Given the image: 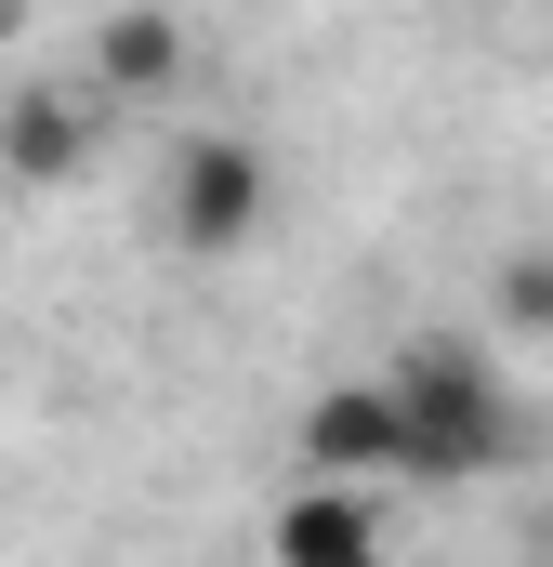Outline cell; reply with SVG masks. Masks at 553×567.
<instances>
[{
	"label": "cell",
	"mask_w": 553,
	"mask_h": 567,
	"mask_svg": "<svg viewBox=\"0 0 553 567\" xmlns=\"http://www.w3.org/2000/svg\"><path fill=\"white\" fill-rule=\"evenodd\" d=\"M383 370H396V396H409V488H474V475L514 462V383H501L488 343L421 330Z\"/></svg>",
	"instance_id": "cell-1"
},
{
	"label": "cell",
	"mask_w": 553,
	"mask_h": 567,
	"mask_svg": "<svg viewBox=\"0 0 553 567\" xmlns=\"http://www.w3.org/2000/svg\"><path fill=\"white\" fill-rule=\"evenodd\" d=\"M264 212H276V172H264V145L251 133H171V158H158V238L185 251V265H238L251 238H264Z\"/></svg>",
	"instance_id": "cell-2"
},
{
	"label": "cell",
	"mask_w": 553,
	"mask_h": 567,
	"mask_svg": "<svg viewBox=\"0 0 553 567\" xmlns=\"http://www.w3.org/2000/svg\"><path fill=\"white\" fill-rule=\"evenodd\" d=\"M290 462H303V475L409 488V396H396V370H343V383H316L303 423H290Z\"/></svg>",
	"instance_id": "cell-3"
},
{
	"label": "cell",
	"mask_w": 553,
	"mask_h": 567,
	"mask_svg": "<svg viewBox=\"0 0 553 567\" xmlns=\"http://www.w3.org/2000/svg\"><path fill=\"white\" fill-rule=\"evenodd\" d=\"M106 158V80H27V93H0V172L13 185H80Z\"/></svg>",
	"instance_id": "cell-4"
},
{
	"label": "cell",
	"mask_w": 553,
	"mask_h": 567,
	"mask_svg": "<svg viewBox=\"0 0 553 567\" xmlns=\"http://www.w3.org/2000/svg\"><path fill=\"white\" fill-rule=\"evenodd\" d=\"M185 66H198V27H185V13H158V0L93 13V80H106V106H171Z\"/></svg>",
	"instance_id": "cell-5"
},
{
	"label": "cell",
	"mask_w": 553,
	"mask_h": 567,
	"mask_svg": "<svg viewBox=\"0 0 553 567\" xmlns=\"http://www.w3.org/2000/svg\"><path fill=\"white\" fill-rule=\"evenodd\" d=\"M276 555H316V567L383 555V488H369V475H303V488L276 502Z\"/></svg>",
	"instance_id": "cell-6"
},
{
	"label": "cell",
	"mask_w": 553,
	"mask_h": 567,
	"mask_svg": "<svg viewBox=\"0 0 553 567\" xmlns=\"http://www.w3.org/2000/svg\"><path fill=\"white\" fill-rule=\"evenodd\" d=\"M501 303H514V317H553V265H514V278H501Z\"/></svg>",
	"instance_id": "cell-7"
}]
</instances>
